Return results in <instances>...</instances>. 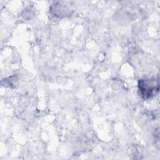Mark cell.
<instances>
[{
    "instance_id": "cell-1",
    "label": "cell",
    "mask_w": 160,
    "mask_h": 160,
    "mask_svg": "<svg viewBox=\"0 0 160 160\" xmlns=\"http://www.w3.org/2000/svg\"><path fill=\"white\" fill-rule=\"evenodd\" d=\"M138 86L141 96L144 99L153 97L159 90V80L156 78L141 79Z\"/></svg>"
}]
</instances>
